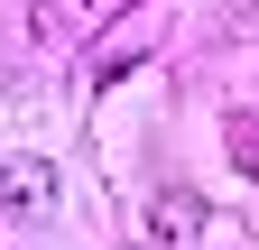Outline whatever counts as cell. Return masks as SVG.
Returning <instances> with one entry per match:
<instances>
[{
    "label": "cell",
    "instance_id": "6da1fadb",
    "mask_svg": "<svg viewBox=\"0 0 259 250\" xmlns=\"http://www.w3.org/2000/svg\"><path fill=\"white\" fill-rule=\"evenodd\" d=\"M148 241L157 250H194L204 241V195H194V185H157L148 195Z\"/></svg>",
    "mask_w": 259,
    "mask_h": 250
},
{
    "label": "cell",
    "instance_id": "7a4b0ae2",
    "mask_svg": "<svg viewBox=\"0 0 259 250\" xmlns=\"http://www.w3.org/2000/svg\"><path fill=\"white\" fill-rule=\"evenodd\" d=\"M0 204L28 213V223H47V213L65 204V176H56L47 158H10V167H0Z\"/></svg>",
    "mask_w": 259,
    "mask_h": 250
},
{
    "label": "cell",
    "instance_id": "3957f363",
    "mask_svg": "<svg viewBox=\"0 0 259 250\" xmlns=\"http://www.w3.org/2000/svg\"><path fill=\"white\" fill-rule=\"evenodd\" d=\"M222 148H232V167H241V176H259V102H241L232 120H222Z\"/></svg>",
    "mask_w": 259,
    "mask_h": 250
},
{
    "label": "cell",
    "instance_id": "277c9868",
    "mask_svg": "<svg viewBox=\"0 0 259 250\" xmlns=\"http://www.w3.org/2000/svg\"><path fill=\"white\" fill-rule=\"evenodd\" d=\"M28 28H37V47H65V37H74V19H65V0H37V19H28Z\"/></svg>",
    "mask_w": 259,
    "mask_h": 250
},
{
    "label": "cell",
    "instance_id": "5b68a950",
    "mask_svg": "<svg viewBox=\"0 0 259 250\" xmlns=\"http://www.w3.org/2000/svg\"><path fill=\"white\" fill-rule=\"evenodd\" d=\"M232 10H259V0H232Z\"/></svg>",
    "mask_w": 259,
    "mask_h": 250
}]
</instances>
